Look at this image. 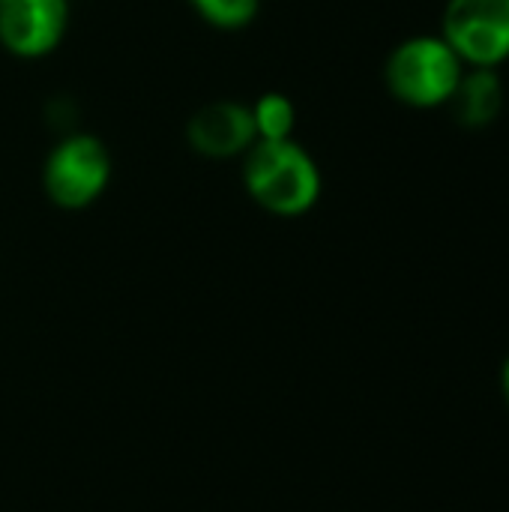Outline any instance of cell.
Instances as JSON below:
<instances>
[{"label": "cell", "instance_id": "6da1fadb", "mask_svg": "<svg viewBox=\"0 0 509 512\" xmlns=\"http://www.w3.org/2000/svg\"><path fill=\"white\" fill-rule=\"evenodd\" d=\"M243 183L276 216H303L321 195V171L294 138L255 141L243 153Z\"/></svg>", "mask_w": 509, "mask_h": 512}, {"label": "cell", "instance_id": "7a4b0ae2", "mask_svg": "<svg viewBox=\"0 0 509 512\" xmlns=\"http://www.w3.org/2000/svg\"><path fill=\"white\" fill-rule=\"evenodd\" d=\"M387 87L399 102L414 108H435L450 102L459 78V54L435 36H417L402 42L387 60Z\"/></svg>", "mask_w": 509, "mask_h": 512}, {"label": "cell", "instance_id": "3957f363", "mask_svg": "<svg viewBox=\"0 0 509 512\" xmlns=\"http://www.w3.org/2000/svg\"><path fill=\"white\" fill-rule=\"evenodd\" d=\"M111 180V156L93 135L63 138L45 159L42 186L45 195L63 210H81L93 204Z\"/></svg>", "mask_w": 509, "mask_h": 512}, {"label": "cell", "instance_id": "277c9868", "mask_svg": "<svg viewBox=\"0 0 509 512\" xmlns=\"http://www.w3.org/2000/svg\"><path fill=\"white\" fill-rule=\"evenodd\" d=\"M444 42L474 66H495L509 54V0H450Z\"/></svg>", "mask_w": 509, "mask_h": 512}, {"label": "cell", "instance_id": "5b68a950", "mask_svg": "<svg viewBox=\"0 0 509 512\" xmlns=\"http://www.w3.org/2000/svg\"><path fill=\"white\" fill-rule=\"evenodd\" d=\"M69 24V0H0V45L15 57L51 54Z\"/></svg>", "mask_w": 509, "mask_h": 512}, {"label": "cell", "instance_id": "8992f818", "mask_svg": "<svg viewBox=\"0 0 509 512\" xmlns=\"http://www.w3.org/2000/svg\"><path fill=\"white\" fill-rule=\"evenodd\" d=\"M186 138L192 150L207 159L243 156L258 141L252 108L243 102H231V99L207 102L192 114L186 126Z\"/></svg>", "mask_w": 509, "mask_h": 512}, {"label": "cell", "instance_id": "52a82bcc", "mask_svg": "<svg viewBox=\"0 0 509 512\" xmlns=\"http://www.w3.org/2000/svg\"><path fill=\"white\" fill-rule=\"evenodd\" d=\"M456 117L462 126L480 129L489 126L492 120H498L501 105H504V87L501 78L492 72V66H477L474 72H462L453 96H450Z\"/></svg>", "mask_w": 509, "mask_h": 512}, {"label": "cell", "instance_id": "ba28073f", "mask_svg": "<svg viewBox=\"0 0 509 512\" xmlns=\"http://www.w3.org/2000/svg\"><path fill=\"white\" fill-rule=\"evenodd\" d=\"M252 108V120H255V135L258 141H282L291 138L294 132V105L288 96L282 93H264Z\"/></svg>", "mask_w": 509, "mask_h": 512}, {"label": "cell", "instance_id": "9c48e42d", "mask_svg": "<svg viewBox=\"0 0 509 512\" xmlns=\"http://www.w3.org/2000/svg\"><path fill=\"white\" fill-rule=\"evenodd\" d=\"M189 6L213 27L237 30L258 15L261 0H189Z\"/></svg>", "mask_w": 509, "mask_h": 512}, {"label": "cell", "instance_id": "30bf717a", "mask_svg": "<svg viewBox=\"0 0 509 512\" xmlns=\"http://www.w3.org/2000/svg\"><path fill=\"white\" fill-rule=\"evenodd\" d=\"M504 393H507V399H509V360H507V366H504Z\"/></svg>", "mask_w": 509, "mask_h": 512}]
</instances>
